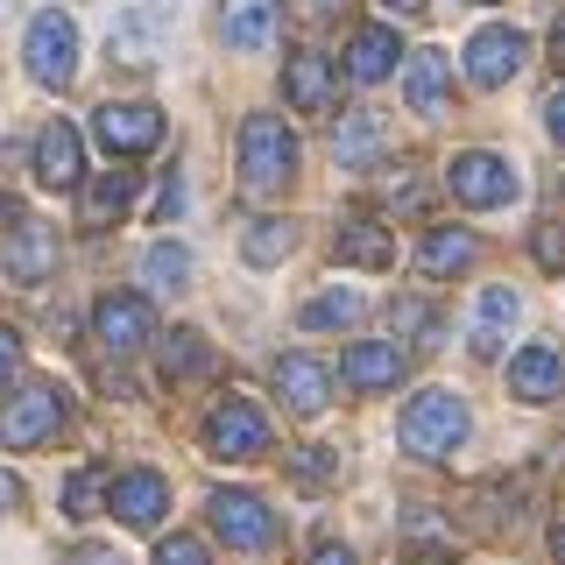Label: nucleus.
I'll return each instance as SVG.
<instances>
[{
    "label": "nucleus",
    "mask_w": 565,
    "mask_h": 565,
    "mask_svg": "<svg viewBox=\"0 0 565 565\" xmlns=\"http://www.w3.org/2000/svg\"><path fill=\"white\" fill-rule=\"evenodd\" d=\"M467 424H473L467 396H452V388H417L396 417V438H403V452H417V459H452L467 446Z\"/></svg>",
    "instance_id": "nucleus-1"
},
{
    "label": "nucleus",
    "mask_w": 565,
    "mask_h": 565,
    "mask_svg": "<svg viewBox=\"0 0 565 565\" xmlns=\"http://www.w3.org/2000/svg\"><path fill=\"white\" fill-rule=\"evenodd\" d=\"M297 177V141L276 114L241 120V191L247 199H276L282 184Z\"/></svg>",
    "instance_id": "nucleus-2"
},
{
    "label": "nucleus",
    "mask_w": 565,
    "mask_h": 565,
    "mask_svg": "<svg viewBox=\"0 0 565 565\" xmlns=\"http://www.w3.org/2000/svg\"><path fill=\"white\" fill-rule=\"evenodd\" d=\"M64 411H71V396H64L57 382H29V388H14V396L0 403V446H8V452L50 446V438L64 431Z\"/></svg>",
    "instance_id": "nucleus-3"
},
{
    "label": "nucleus",
    "mask_w": 565,
    "mask_h": 565,
    "mask_svg": "<svg viewBox=\"0 0 565 565\" xmlns=\"http://www.w3.org/2000/svg\"><path fill=\"white\" fill-rule=\"evenodd\" d=\"M22 64H29V78H43V85H71L78 78V22H71L64 8H43L22 35Z\"/></svg>",
    "instance_id": "nucleus-4"
},
{
    "label": "nucleus",
    "mask_w": 565,
    "mask_h": 565,
    "mask_svg": "<svg viewBox=\"0 0 565 565\" xmlns=\"http://www.w3.org/2000/svg\"><path fill=\"white\" fill-rule=\"evenodd\" d=\"M446 184H452V199H459V205L494 212V205L516 199V163H509V156H494V149H467V156H452Z\"/></svg>",
    "instance_id": "nucleus-5"
},
{
    "label": "nucleus",
    "mask_w": 565,
    "mask_h": 565,
    "mask_svg": "<svg viewBox=\"0 0 565 565\" xmlns=\"http://www.w3.org/2000/svg\"><path fill=\"white\" fill-rule=\"evenodd\" d=\"M93 340L114 353H141L156 340V311H149V297H135V290H106L99 305H93Z\"/></svg>",
    "instance_id": "nucleus-6"
},
{
    "label": "nucleus",
    "mask_w": 565,
    "mask_h": 565,
    "mask_svg": "<svg viewBox=\"0 0 565 565\" xmlns=\"http://www.w3.org/2000/svg\"><path fill=\"white\" fill-rule=\"evenodd\" d=\"M205 516H212V530H220L234 552H262V544L276 537L269 502H262V494H247V488H220V494L205 502Z\"/></svg>",
    "instance_id": "nucleus-7"
},
{
    "label": "nucleus",
    "mask_w": 565,
    "mask_h": 565,
    "mask_svg": "<svg viewBox=\"0 0 565 565\" xmlns=\"http://www.w3.org/2000/svg\"><path fill=\"white\" fill-rule=\"evenodd\" d=\"M205 446L220 459H255L262 446H269V417H262L247 396H220L212 417H205Z\"/></svg>",
    "instance_id": "nucleus-8"
},
{
    "label": "nucleus",
    "mask_w": 565,
    "mask_h": 565,
    "mask_svg": "<svg viewBox=\"0 0 565 565\" xmlns=\"http://www.w3.org/2000/svg\"><path fill=\"white\" fill-rule=\"evenodd\" d=\"M93 128H99V141H106V156H149L156 141H163V114H156L149 99H120V106L106 99Z\"/></svg>",
    "instance_id": "nucleus-9"
},
{
    "label": "nucleus",
    "mask_w": 565,
    "mask_h": 565,
    "mask_svg": "<svg viewBox=\"0 0 565 565\" xmlns=\"http://www.w3.org/2000/svg\"><path fill=\"white\" fill-rule=\"evenodd\" d=\"M106 509H114V523H128V530H156L163 509H170V481L149 473V467H128L114 488H106Z\"/></svg>",
    "instance_id": "nucleus-10"
},
{
    "label": "nucleus",
    "mask_w": 565,
    "mask_h": 565,
    "mask_svg": "<svg viewBox=\"0 0 565 565\" xmlns=\"http://www.w3.org/2000/svg\"><path fill=\"white\" fill-rule=\"evenodd\" d=\"M276 396H282L290 417H326V403H332L326 361H311V353H282V361H276Z\"/></svg>",
    "instance_id": "nucleus-11"
},
{
    "label": "nucleus",
    "mask_w": 565,
    "mask_h": 565,
    "mask_svg": "<svg viewBox=\"0 0 565 565\" xmlns=\"http://www.w3.org/2000/svg\"><path fill=\"white\" fill-rule=\"evenodd\" d=\"M35 184H50V191L85 184V141H78L71 120H50V128L35 135Z\"/></svg>",
    "instance_id": "nucleus-12"
},
{
    "label": "nucleus",
    "mask_w": 565,
    "mask_h": 565,
    "mask_svg": "<svg viewBox=\"0 0 565 565\" xmlns=\"http://www.w3.org/2000/svg\"><path fill=\"white\" fill-rule=\"evenodd\" d=\"M523 326V297L509 290V282H494V290L473 297V326H467V347L481 353V361H494V353L509 347V332Z\"/></svg>",
    "instance_id": "nucleus-13"
},
{
    "label": "nucleus",
    "mask_w": 565,
    "mask_h": 565,
    "mask_svg": "<svg viewBox=\"0 0 565 565\" xmlns=\"http://www.w3.org/2000/svg\"><path fill=\"white\" fill-rule=\"evenodd\" d=\"M523 57H530V35L523 29H481L467 43V78L473 85H509L523 71Z\"/></svg>",
    "instance_id": "nucleus-14"
},
{
    "label": "nucleus",
    "mask_w": 565,
    "mask_h": 565,
    "mask_svg": "<svg viewBox=\"0 0 565 565\" xmlns=\"http://www.w3.org/2000/svg\"><path fill=\"white\" fill-rule=\"evenodd\" d=\"M0 269H8L14 282H43L50 269H57V234L35 220H14L8 241H0Z\"/></svg>",
    "instance_id": "nucleus-15"
},
{
    "label": "nucleus",
    "mask_w": 565,
    "mask_h": 565,
    "mask_svg": "<svg viewBox=\"0 0 565 565\" xmlns=\"http://www.w3.org/2000/svg\"><path fill=\"white\" fill-rule=\"evenodd\" d=\"M509 396H523V403L565 396V353H558V347H523V353H509Z\"/></svg>",
    "instance_id": "nucleus-16"
},
{
    "label": "nucleus",
    "mask_w": 565,
    "mask_h": 565,
    "mask_svg": "<svg viewBox=\"0 0 565 565\" xmlns=\"http://www.w3.org/2000/svg\"><path fill=\"white\" fill-rule=\"evenodd\" d=\"M403 353L396 340H361V347H347L340 353V367H347V382L361 388V396H375V388H396V375H403Z\"/></svg>",
    "instance_id": "nucleus-17"
},
{
    "label": "nucleus",
    "mask_w": 565,
    "mask_h": 565,
    "mask_svg": "<svg viewBox=\"0 0 565 565\" xmlns=\"http://www.w3.org/2000/svg\"><path fill=\"white\" fill-rule=\"evenodd\" d=\"M403 93H411V114L424 120H446V106H452V71L438 50H417L411 71H403Z\"/></svg>",
    "instance_id": "nucleus-18"
},
{
    "label": "nucleus",
    "mask_w": 565,
    "mask_h": 565,
    "mask_svg": "<svg viewBox=\"0 0 565 565\" xmlns=\"http://www.w3.org/2000/svg\"><path fill=\"white\" fill-rule=\"evenodd\" d=\"M276 0H220V43L226 50H269Z\"/></svg>",
    "instance_id": "nucleus-19"
},
{
    "label": "nucleus",
    "mask_w": 565,
    "mask_h": 565,
    "mask_svg": "<svg viewBox=\"0 0 565 565\" xmlns=\"http://www.w3.org/2000/svg\"><path fill=\"white\" fill-rule=\"evenodd\" d=\"M473 255H481V241H473L467 226H431V234L417 241V269L424 276H467Z\"/></svg>",
    "instance_id": "nucleus-20"
},
{
    "label": "nucleus",
    "mask_w": 565,
    "mask_h": 565,
    "mask_svg": "<svg viewBox=\"0 0 565 565\" xmlns=\"http://www.w3.org/2000/svg\"><path fill=\"white\" fill-rule=\"evenodd\" d=\"M282 93H290L297 114H332V64L318 50H297L290 71H282Z\"/></svg>",
    "instance_id": "nucleus-21"
},
{
    "label": "nucleus",
    "mask_w": 565,
    "mask_h": 565,
    "mask_svg": "<svg viewBox=\"0 0 565 565\" xmlns=\"http://www.w3.org/2000/svg\"><path fill=\"white\" fill-rule=\"evenodd\" d=\"M396 64H403L396 29H361V35L347 43V78H353V85H382Z\"/></svg>",
    "instance_id": "nucleus-22"
},
{
    "label": "nucleus",
    "mask_w": 565,
    "mask_h": 565,
    "mask_svg": "<svg viewBox=\"0 0 565 565\" xmlns=\"http://www.w3.org/2000/svg\"><path fill=\"white\" fill-rule=\"evenodd\" d=\"M332 247H340V262H361V269H388V262H396V241H388L375 220H347Z\"/></svg>",
    "instance_id": "nucleus-23"
},
{
    "label": "nucleus",
    "mask_w": 565,
    "mask_h": 565,
    "mask_svg": "<svg viewBox=\"0 0 565 565\" xmlns=\"http://www.w3.org/2000/svg\"><path fill=\"white\" fill-rule=\"evenodd\" d=\"M135 205V177L128 170H106L93 191H85V226H106V220H128Z\"/></svg>",
    "instance_id": "nucleus-24"
},
{
    "label": "nucleus",
    "mask_w": 565,
    "mask_h": 565,
    "mask_svg": "<svg viewBox=\"0 0 565 565\" xmlns=\"http://www.w3.org/2000/svg\"><path fill=\"white\" fill-rule=\"evenodd\" d=\"M361 311H367V305H361L353 290H318L311 305L297 311V326H305V332H340V326H353Z\"/></svg>",
    "instance_id": "nucleus-25"
},
{
    "label": "nucleus",
    "mask_w": 565,
    "mask_h": 565,
    "mask_svg": "<svg viewBox=\"0 0 565 565\" xmlns=\"http://www.w3.org/2000/svg\"><path fill=\"white\" fill-rule=\"evenodd\" d=\"M290 241H297L290 220H255V226H247V241H241V255L255 262V269H276V262L290 255Z\"/></svg>",
    "instance_id": "nucleus-26"
},
{
    "label": "nucleus",
    "mask_w": 565,
    "mask_h": 565,
    "mask_svg": "<svg viewBox=\"0 0 565 565\" xmlns=\"http://www.w3.org/2000/svg\"><path fill=\"white\" fill-rule=\"evenodd\" d=\"M375 149H382V135H375V114H347L340 128H332V156H340V163H367Z\"/></svg>",
    "instance_id": "nucleus-27"
},
{
    "label": "nucleus",
    "mask_w": 565,
    "mask_h": 565,
    "mask_svg": "<svg viewBox=\"0 0 565 565\" xmlns=\"http://www.w3.org/2000/svg\"><path fill=\"white\" fill-rule=\"evenodd\" d=\"M163 367L177 382H199V375H212V353H205V340L199 332H170V353H163Z\"/></svg>",
    "instance_id": "nucleus-28"
},
{
    "label": "nucleus",
    "mask_w": 565,
    "mask_h": 565,
    "mask_svg": "<svg viewBox=\"0 0 565 565\" xmlns=\"http://www.w3.org/2000/svg\"><path fill=\"white\" fill-rule=\"evenodd\" d=\"M149 282H156V290H184V282H191V255L177 241H156L149 247Z\"/></svg>",
    "instance_id": "nucleus-29"
},
{
    "label": "nucleus",
    "mask_w": 565,
    "mask_h": 565,
    "mask_svg": "<svg viewBox=\"0 0 565 565\" xmlns=\"http://www.w3.org/2000/svg\"><path fill=\"white\" fill-rule=\"evenodd\" d=\"M530 255H537V269H552V276H558V269H565V226H558V220H544L537 234H530Z\"/></svg>",
    "instance_id": "nucleus-30"
},
{
    "label": "nucleus",
    "mask_w": 565,
    "mask_h": 565,
    "mask_svg": "<svg viewBox=\"0 0 565 565\" xmlns=\"http://www.w3.org/2000/svg\"><path fill=\"white\" fill-rule=\"evenodd\" d=\"M64 509H71V516H93V509H99V467H78V473H71Z\"/></svg>",
    "instance_id": "nucleus-31"
},
{
    "label": "nucleus",
    "mask_w": 565,
    "mask_h": 565,
    "mask_svg": "<svg viewBox=\"0 0 565 565\" xmlns=\"http://www.w3.org/2000/svg\"><path fill=\"white\" fill-rule=\"evenodd\" d=\"M156 565H212V558H205L199 537H163L156 544Z\"/></svg>",
    "instance_id": "nucleus-32"
},
{
    "label": "nucleus",
    "mask_w": 565,
    "mask_h": 565,
    "mask_svg": "<svg viewBox=\"0 0 565 565\" xmlns=\"http://www.w3.org/2000/svg\"><path fill=\"white\" fill-rule=\"evenodd\" d=\"M297 481H305V488H326L332 481V452L326 446H305V452H297Z\"/></svg>",
    "instance_id": "nucleus-33"
},
{
    "label": "nucleus",
    "mask_w": 565,
    "mask_h": 565,
    "mask_svg": "<svg viewBox=\"0 0 565 565\" xmlns=\"http://www.w3.org/2000/svg\"><path fill=\"white\" fill-rule=\"evenodd\" d=\"M14 367H22V332H14V326H0V382H8Z\"/></svg>",
    "instance_id": "nucleus-34"
},
{
    "label": "nucleus",
    "mask_w": 565,
    "mask_h": 565,
    "mask_svg": "<svg viewBox=\"0 0 565 565\" xmlns=\"http://www.w3.org/2000/svg\"><path fill=\"white\" fill-rule=\"evenodd\" d=\"M311 565H361V558H353L340 537H318V544H311Z\"/></svg>",
    "instance_id": "nucleus-35"
},
{
    "label": "nucleus",
    "mask_w": 565,
    "mask_h": 565,
    "mask_svg": "<svg viewBox=\"0 0 565 565\" xmlns=\"http://www.w3.org/2000/svg\"><path fill=\"white\" fill-rule=\"evenodd\" d=\"M177 205H184V191H177V177H170V184L156 191V205H149V212H156V220H177Z\"/></svg>",
    "instance_id": "nucleus-36"
},
{
    "label": "nucleus",
    "mask_w": 565,
    "mask_h": 565,
    "mask_svg": "<svg viewBox=\"0 0 565 565\" xmlns=\"http://www.w3.org/2000/svg\"><path fill=\"white\" fill-rule=\"evenodd\" d=\"M544 128H552V141H565V93L544 99Z\"/></svg>",
    "instance_id": "nucleus-37"
},
{
    "label": "nucleus",
    "mask_w": 565,
    "mask_h": 565,
    "mask_svg": "<svg viewBox=\"0 0 565 565\" xmlns=\"http://www.w3.org/2000/svg\"><path fill=\"white\" fill-rule=\"evenodd\" d=\"M353 0H305V14H318V22H332V14H347Z\"/></svg>",
    "instance_id": "nucleus-38"
},
{
    "label": "nucleus",
    "mask_w": 565,
    "mask_h": 565,
    "mask_svg": "<svg viewBox=\"0 0 565 565\" xmlns=\"http://www.w3.org/2000/svg\"><path fill=\"white\" fill-rule=\"evenodd\" d=\"M71 565H120L114 552H93V544H85V552H71Z\"/></svg>",
    "instance_id": "nucleus-39"
},
{
    "label": "nucleus",
    "mask_w": 565,
    "mask_h": 565,
    "mask_svg": "<svg viewBox=\"0 0 565 565\" xmlns=\"http://www.w3.org/2000/svg\"><path fill=\"white\" fill-rule=\"evenodd\" d=\"M14 220H22V205H14L8 191H0V226H14Z\"/></svg>",
    "instance_id": "nucleus-40"
},
{
    "label": "nucleus",
    "mask_w": 565,
    "mask_h": 565,
    "mask_svg": "<svg viewBox=\"0 0 565 565\" xmlns=\"http://www.w3.org/2000/svg\"><path fill=\"white\" fill-rule=\"evenodd\" d=\"M14 502H22V488H14L8 473H0V509H14Z\"/></svg>",
    "instance_id": "nucleus-41"
},
{
    "label": "nucleus",
    "mask_w": 565,
    "mask_h": 565,
    "mask_svg": "<svg viewBox=\"0 0 565 565\" xmlns=\"http://www.w3.org/2000/svg\"><path fill=\"white\" fill-rule=\"evenodd\" d=\"M552 57L565 64V14H558V29H552Z\"/></svg>",
    "instance_id": "nucleus-42"
},
{
    "label": "nucleus",
    "mask_w": 565,
    "mask_h": 565,
    "mask_svg": "<svg viewBox=\"0 0 565 565\" xmlns=\"http://www.w3.org/2000/svg\"><path fill=\"white\" fill-rule=\"evenodd\" d=\"M411 565H452V552H417Z\"/></svg>",
    "instance_id": "nucleus-43"
},
{
    "label": "nucleus",
    "mask_w": 565,
    "mask_h": 565,
    "mask_svg": "<svg viewBox=\"0 0 565 565\" xmlns=\"http://www.w3.org/2000/svg\"><path fill=\"white\" fill-rule=\"evenodd\" d=\"M388 8H396V14H424V0H388Z\"/></svg>",
    "instance_id": "nucleus-44"
},
{
    "label": "nucleus",
    "mask_w": 565,
    "mask_h": 565,
    "mask_svg": "<svg viewBox=\"0 0 565 565\" xmlns=\"http://www.w3.org/2000/svg\"><path fill=\"white\" fill-rule=\"evenodd\" d=\"M552 552H558V565H565V523H558V530H552Z\"/></svg>",
    "instance_id": "nucleus-45"
}]
</instances>
